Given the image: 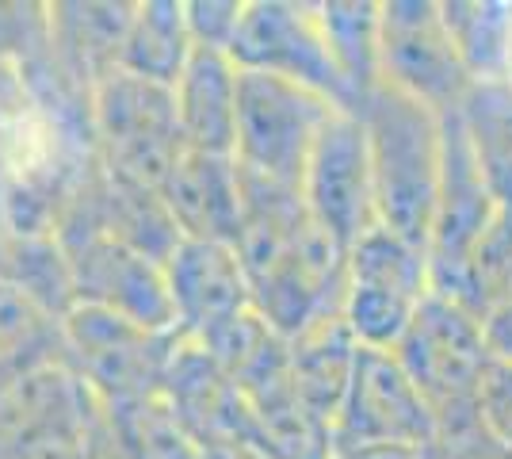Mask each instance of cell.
Instances as JSON below:
<instances>
[{"instance_id":"6da1fadb","label":"cell","mask_w":512,"mask_h":459,"mask_svg":"<svg viewBox=\"0 0 512 459\" xmlns=\"http://www.w3.org/2000/svg\"><path fill=\"white\" fill-rule=\"evenodd\" d=\"M237 257L253 291V306L291 341L337 318L344 303L348 249L321 226L299 188L241 176Z\"/></svg>"},{"instance_id":"7a4b0ae2","label":"cell","mask_w":512,"mask_h":459,"mask_svg":"<svg viewBox=\"0 0 512 459\" xmlns=\"http://www.w3.org/2000/svg\"><path fill=\"white\" fill-rule=\"evenodd\" d=\"M394 356L436 421L432 456L509 459L482 425V383L493 352L474 310L428 291L402 341L394 345Z\"/></svg>"},{"instance_id":"3957f363","label":"cell","mask_w":512,"mask_h":459,"mask_svg":"<svg viewBox=\"0 0 512 459\" xmlns=\"http://www.w3.org/2000/svg\"><path fill=\"white\" fill-rule=\"evenodd\" d=\"M367 134L375 219L428 257V234L444 169V115L379 85L356 111Z\"/></svg>"},{"instance_id":"277c9868","label":"cell","mask_w":512,"mask_h":459,"mask_svg":"<svg viewBox=\"0 0 512 459\" xmlns=\"http://www.w3.org/2000/svg\"><path fill=\"white\" fill-rule=\"evenodd\" d=\"M88 115L100 173L115 184L161 192L165 176L184 150L172 88L115 69L92 88Z\"/></svg>"},{"instance_id":"5b68a950","label":"cell","mask_w":512,"mask_h":459,"mask_svg":"<svg viewBox=\"0 0 512 459\" xmlns=\"http://www.w3.org/2000/svg\"><path fill=\"white\" fill-rule=\"evenodd\" d=\"M333 111L341 108L310 88L291 85V81L272 77V73L241 69L234 142L237 173L302 192L310 150H314L321 127L329 123Z\"/></svg>"},{"instance_id":"8992f818","label":"cell","mask_w":512,"mask_h":459,"mask_svg":"<svg viewBox=\"0 0 512 459\" xmlns=\"http://www.w3.org/2000/svg\"><path fill=\"white\" fill-rule=\"evenodd\" d=\"M180 341V329H150L100 306L77 303L62 318L65 364L100 402L161 391Z\"/></svg>"},{"instance_id":"52a82bcc","label":"cell","mask_w":512,"mask_h":459,"mask_svg":"<svg viewBox=\"0 0 512 459\" xmlns=\"http://www.w3.org/2000/svg\"><path fill=\"white\" fill-rule=\"evenodd\" d=\"M428 291L432 284L425 253L386 226H371L348 249L341 318L363 349L394 352Z\"/></svg>"},{"instance_id":"ba28073f","label":"cell","mask_w":512,"mask_h":459,"mask_svg":"<svg viewBox=\"0 0 512 459\" xmlns=\"http://www.w3.org/2000/svg\"><path fill=\"white\" fill-rule=\"evenodd\" d=\"M237 69L272 73L291 85L325 96L329 104L356 111V100L344 85L341 69L329 54L318 4L306 0H245V12L230 43Z\"/></svg>"},{"instance_id":"9c48e42d","label":"cell","mask_w":512,"mask_h":459,"mask_svg":"<svg viewBox=\"0 0 512 459\" xmlns=\"http://www.w3.org/2000/svg\"><path fill=\"white\" fill-rule=\"evenodd\" d=\"M497 219H501L497 203L478 173L459 108L444 111V169H440V196L428 234V284L436 295L463 303L470 264L486 245Z\"/></svg>"},{"instance_id":"30bf717a","label":"cell","mask_w":512,"mask_h":459,"mask_svg":"<svg viewBox=\"0 0 512 459\" xmlns=\"http://www.w3.org/2000/svg\"><path fill=\"white\" fill-rule=\"evenodd\" d=\"M379 66L383 85L406 92L440 115L459 108L474 85L440 0H383Z\"/></svg>"},{"instance_id":"8fae6325","label":"cell","mask_w":512,"mask_h":459,"mask_svg":"<svg viewBox=\"0 0 512 459\" xmlns=\"http://www.w3.org/2000/svg\"><path fill=\"white\" fill-rule=\"evenodd\" d=\"M436 421L394 352L363 349L333 421V456L363 448H432Z\"/></svg>"},{"instance_id":"7c38bea8","label":"cell","mask_w":512,"mask_h":459,"mask_svg":"<svg viewBox=\"0 0 512 459\" xmlns=\"http://www.w3.org/2000/svg\"><path fill=\"white\" fill-rule=\"evenodd\" d=\"M302 199L310 215L344 249H352L371 226H379L367 134L356 111H333L329 123L321 127L310 161H306V176H302Z\"/></svg>"},{"instance_id":"4fadbf2b","label":"cell","mask_w":512,"mask_h":459,"mask_svg":"<svg viewBox=\"0 0 512 459\" xmlns=\"http://www.w3.org/2000/svg\"><path fill=\"white\" fill-rule=\"evenodd\" d=\"M176 329L192 341H203L253 310V291L234 245L184 238L165 261Z\"/></svg>"},{"instance_id":"5bb4252c","label":"cell","mask_w":512,"mask_h":459,"mask_svg":"<svg viewBox=\"0 0 512 459\" xmlns=\"http://www.w3.org/2000/svg\"><path fill=\"white\" fill-rule=\"evenodd\" d=\"M165 394H169V402L176 406V414L188 425V433L195 437L199 448L226 444V440L260 444L253 410H249L241 387L192 337H184L176 356H172L169 375H165Z\"/></svg>"},{"instance_id":"9a60e30c","label":"cell","mask_w":512,"mask_h":459,"mask_svg":"<svg viewBox=\"0 0 512 459\" xmlns=\"http://www.w3.org/2000/svg\"><path fill=\"white\" fill-rule=\"evenodd\" d=\"M161 199L169 207L180 238L237 245V234H241V180H237L234 157L180 150L176 165L161 184Z\"/></svg>"},{"instance_id":"2e32d148","label":"cell","mask_w":512,"mask_h":459,"mask_svg":"<svg viewBox=\"0 0 512 459\" xmlns=\"http://www.w3.org/2000/svg\"><path fill=\"white\" fill-rule=\"evenodd\" d=\"M46 20H50V50L58 58V69L77 92L92 96V88L119 69L134 4L62 0V4H46Z\"/></svg>"},{"instance_id":"e0dca14e","label":"cell","mask_w":512,"mask_h":459,"mask_svg":"<svg viewBox=\"0 0 512 459\" xmlns=\"http://www.w3.org/2000/svg\"><path fill=\"white\" fill-rule=\"evenodd\" d=\"M237 77H241V69L234 66V58L226 50H211V46L192 50L188 66L172 88L184 150L234 157Z\"/></svg>"},{"instance_id":"ac0fdd59","label":"cell","mask_w":512,"mask_h":459,"mask_svg":"<svg viewBox=\"0 0 512 459\" xmlns=\"http://www.w3.org/2000/svg\"><path fill=\"white\" fill-rule=\"evenodd\" d=\"M356 360H360V341L344 326L341 314L291 337L295 387H299L302 402L310 406V414L318 417L321 425H329V433H333V421L341 414L344 394L352 387Z\"/></svg>"},{"instance_id":"d6986e66","label":"cell","mask_w":512,"mask_h":459,"mask_svg":"<svg viewBox=\"0 0 512 459\" xmlns=\"http://www.w3.org/2000/svg\"><path fill=\"white\" fill-rule=\"evenodd\" d=\"M459 119L497 215L512 222V88L501 81H474L459 104Z\"/></svg>"},{"instance_id":"ffe728a7","label":"cell","mask_w":512,"mask_h":459,"mask_svg":"<svg viewBox=\"0 0 512 459\" xmlns=\"http://www.w3.org/2000/svg\"><path fill=\"white\" fill-rule=\"evenodd\" d=\"M192 50L195 43L188 31V16H184V0H142L134 4L119 69L146 77L153 85L176 88Z\"/></svg>"},{"instance_id":"44dd1931","label":"cell","mask_w":512,"mask_h":459,"mask_svg":"<svg viewBox=\"0 0 512 459\" xmlns=\"http://www.w3.org/2000/svg\"><path fill=\"white\" fill-rule=\"evenodd\" d=\"M318 20L325 31V43H329V54L341 69L352 100H356V111H360L363 100L383 85V66H379L383 4H375V0H321Z\"/></svg>"},{"instance_id":"7402d4cb","label":"cell","mask_w":512,"mask_h":459,"mask_svg":"<svg viewBox=\"0 0 512 459\" xmlns=\"http://www.w3.org/2000/svg\"><path fill=\"white\" fill-rule=\"evenodd\" d=\"M104 414L111 440L123 452V459H203V448L180 421L165 387L104 402Z\"/></svg>"},{"instance_id":"603a6c76","label":"cell","mask_w":512,"mask_h":459,"mask_svg":"<svg viewBox=\"0 0 512 459\" xmlns=\"http://www.w3.org/2000/svg\"><path fill=\"white\" fill-rule=\"evenodd\" d=\"M0 280L23 291L58 322L77 306L73 276L54 234H8L0 253Z\"/></svg>"},{"instance_id":"cb8c5ba5","label":"cell","mask_w":512,"mask_h":459,"mask_svg":"<svg viewBox=\"0 0 512 459\" xmlns=\"http://www.w3.org/2000/svg\"><path fill=\"white\" fill-rule=\"evenodd\" d=\"M444 20L474 81H497L512 0H440Z\"/></svg>"},{"instance_id":"d4e9b609","label":"cell","mask_w":512,"mask_h":459,"mask_svg":"<svg viewBox=\"0 0 512 459\" xmlns=\"http://www.w3.org/2000/svg\"><path fill=\"white\" fill-rule=\"evenodd\" d=\"M245 12V0H184V16H188V31H192L195 46H211V50H226L237 35V23Z\"/></svg>"},{"instance_id":"484cf974","label":"cell","mask_w":512,"mask_h":459,"mask_svg":"<svg viewBox=\"0 0 512 459\" xmlns=\"http://www.w3.org/2000/svg\"><path fill=\"white\" fill-rule=\"evenodd\" d=\"M482 425L493 444L512 459V364L493 360L482 383Z\"/></svg>"},{"instance_id":"4316f807","label":"cell","mask_w":512,"mask_h":459,"mask_svg":"<svg viewBox=\"0 0 512 459\" xmlns=\"http://www.w3.org/2000/svg\"><path fill=\"white\" fill-rule=\"evenodd\" d=\"M482 333L490 345L493 360L512 364V272L501 280V287L490 295V303L482 306Z\"/></svg>"},{"instance_id":"83f0119b","label":"cell","mask_w":512,"mask_h":459,"mask_svg":"<svg viewBox=\"0 0 512 459\" xmlns=\"http://www.w3.org/2000/svg\"><path fill=\"white\" fill-rule=\"evenodd\" d=\"M203 459H276L272 452H264L253 440H226V444H211L203 448Z\"/></svg>"},{"instance_id":"f1b7e54d","label":"cell","mask_w":512,"mask_h":459,"mask_svg":"<svg viewBox=\"0 0 512 459\" xmlns=\"http://www.w3.org/2000/svg\"><path fill=\"white\" fill-rule=\"evenodd\" d=\"M333 459H436L432 448H363V452H344Z\"/></svg>"},{"instance_id":"f546056e","label":"cell","mask_w":512,"mask_h":459,"mask_svg":"<svg viewBox=\"0 0 512 459\" xmlns=\"http://www.w3.org/2000/svg\"><path fill=\"white\" fill-rule=\"evenodd\" d=\"M497 81L505 88H512V12L509 27H505V46H501V66H497Z\"/></svg>"},{"instance_id":"4dcf8cb0","label":"cell","mask_w":512,"mask_h":459,"mask_svg":"<svg viewBox=\"0 0 512 459\" xmlns=\"http://www.w3.org/2000/svg\"><path fill=\"white\" fill-rule=\"evenodd\" d=\"M107 417V414H104ZM88 459H123V452L115 448V440H111V429L104 425V433L96 437V444H92V452H88Z\"/></svg>"}]
</instances>
